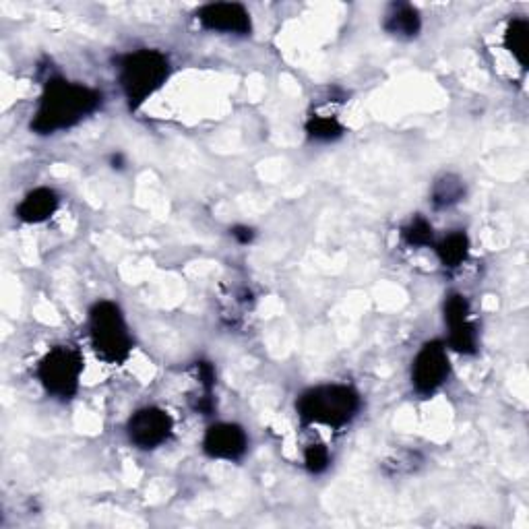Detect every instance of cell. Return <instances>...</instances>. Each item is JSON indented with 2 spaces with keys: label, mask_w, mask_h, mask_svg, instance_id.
Returning a JSON list of instances; mask_svg holds the SVG:
<instances>
[{
  "label": "cell",
  "mask_w": 529,
  "mask_h": 529,
  "mask_svg": "<svg viewBox=\"0 0 529 529\" xmlns=\"http://www.w3.org/2000/svg\"><path fill=\"white\" fill-rule=\"evenodd\" d=\"M102 93L83 83L54 77L44 85L38 108L31 118V131L36 135H56L77 127L79 122L98 112Z\"/></svg>",
  "instance_id": "1"
},
{
  "label": "cell",
  "mask_w": 529,
  "mask_h": 529,
  "mask_svg": "<svg viewBox=\"0 0 529 529\" xmlns=\"http://www.w3.org/2000/svg\"><path fill=\"white\" fill-rule=\"evenodd\" d=\"M362 410V397L352 385L327 383L306 389L296 399V412L304 424L341 430L350 426Z\"/></svg>",
  "instance_id": "2"
},
{
  "label": "cell",
  "mask_w": 529,
  "mask_h": 529,
  "mask_svg": "<svg viewBox=\"0 0 529 529\" xmlns=\"http://www.w3.org/2000/svg\"><path fill=\"white\" fill-rule=\"evenodd\" d=\"M170 58L153 48H141L118 60V83L131 110H139L170 79Z\"/></svg>",
  "instance_id": "3"
},
{
  "label": "cell",
  "mask_w": 529,
  "mask_h": 529,
  "mask_svg": "<svg viewBox=\"0 0 529 529\" xmlns=\"http://www.w3.org/2000/svg\"><path fill=\"white\" fill-rule=\"evenodd\" d=\"M87 329L91 350L102 362L120 366L131 358L135 341L129 323L116 302L100 300L93 304L89 310Z\"/></svg>",
  "instance_id": "4"
},
{
  "label": "cell",
  "mask_w": 529,
  "mask_h": 529,
  "mask_svg": "<svg viewBox=\"0 0 529 529\" xmlns=\"http://www.w3.org/2000/svg\"><path fill=\"white\" fill-rule=\"evenodd\" d=\"M83 368V356L77 348L54 346L38 362L36 377L48 395L69 401L79 393Z\"/></svg>",
  "instance_id": "5"
},
{
  "label": "cell",
  "mask_w": 529,
  "mask_h": 529,
  "mask_svg": "<svg viewBox=\"0 0 529 529\" xmlns=\"http://www.w3.org/2000/svg\"><path fill=\"white\" fill-rule=\"evenodd\" d=\"M451 375V358L445 341L432 339L418 350L412 362V387L420 397L439 393Z\"/></svg>",
  "instance_id": "6"
},
{
  "label": "cell",
  "mask_w": 529,
  "mask_h": 529,
  "mask_svg": "<svg viewBox=\"0 0 529 529\" xmlns=\"http://www.w3.org/2000/svg\"><path fill=\"white\" fill-rule=\"evenodd\" d=\"M443 317L449 329L447 348L461 356H474L478 352V327L472 319L470 300L451 292L443 304Z\"/></svg>",
  "instance_id": "7"
},
{
  "label": "cell",
  "mask_w": 529,
  "mask_h": 529,
  "mask_svg": "<svg viewBox=\"0 0 529 529\" xmlns=\"http://www.w3.org/2000/svg\"><path fill=\"white\" fill-rule=\"evenodd\" d=\"M174 432L172 416L158 408L147 406L137 410L127 422V437L129 441L143 451H153L170 441Z\"/></svg>",
  "instance_id": "8"
},
{
  "label": "cell",
  "mask_w": 529,
  "mask_h": 529,
  "mask_svg": "<svg viewBox=\"0 0 529 529\" xmlns=\"http://www.w3.org/2000/svg\"><path fill=\"white\" fill-rule=\"evenodd\" d=\"M197 21L203 29L224 36L246 38L253 34V19L244 5L238 3H211L197 11Z\"/></svg>",
  "instance_id": "9"
},
{
  "label": "cell",
  "mask_w": 529,
  "mask_h": 529,
  "mask_svg": "<svg viewBox=\"0 0 529 529\" xmlns=\"http://www.w3.org/2000/svg\"><path fill=\"white\" fill-rule=\"evenodd\" d=\"M248 451V437L234 422H215L205 430L203 453L220 461H240Z\"/></svg>",
  "instance_id": "10"
},
{
  "label": "cell",
  "mask_w": 529,
  "mask_h": 529,
  "mask_svg": "<svg viewBox=\"0 0 529 529\" xmlns=\"http://www.w3.org/2000/svg\"><path fill=\"white\" fill-rule=\"evenodd\" d=\"M60 197L56 191L48 189V186H38V189L29 191L21 203L15 209L17 220L23 224H44L58 211Z\"/></svg>",
  "instance_id": "11"
},
{
  "label": "cell",
  "mask_w": 529,
  "mask_h": 529,
  "mask_svg": "<svg viewBox=\"0 0 529 529\" xmlns=\"http://www.w3.org/2000/svg\"><path fill=\"white\" fill-rule=\"evenodd\" d=\"M383 29L397 40H414L422 29V15L414 5L393 3L385 11Z\"/></svg>",
  "instance_id": "12"
},
{
  "label": "cell",
  "mask_w": 529,
  "mask_h": 529,
  "mask_svg": "<svg viewBox=\"0 0 529 529\" xmlns=\"http://www.w3.org/2000/svg\"><path fill=\"white\" fill-rule=\"evenodd\" d=\"M470 238L465 232H451L441 242L434 244V253H437L439 263L445 269H457L470 257Z\"/></svg>",
  "instance_id": "13"
},
{
  "label": "cell",
  "mask_w": 529,
  "mask_h": 529,
  "mask_svg": "<svg viewBox=\"0 0 529 529\" xmlns=\"http://www.w3.org/2000/svg\"><path fill=\"white\" fill-rule=\"evenodd\" d=\"M465 197V182L457 174H443L432 182L430 203L434 209H449L461 203Z\"/></svg>",
  "instance_id": "14"
},
{
  "label": "cell",
  "mask_w": 529,
  "mask_h": 529,
  "mask_svg": "<svg viewBox=\"0 0 529 529\" xmlns=\"http://www.w3.org/2000/svg\"><path fill=\"white\" fill-rule=\"evenodd\" d=\"M503 44L507 52L519 62L521 69H527V54H529V23L527 19H513L507 29Z\"/></svg>",
  "instance_id": "15"
},
{
  "label": "cell",
  "mask_w": 529,
  "mask_h": 529,
  "mask_svg": "<svg viewBox=\"0 0 529 529\" xmlns=\"http://www.w3.org/2000/svg\"><path fill=\"white\" fill-rule=\"evenodd\" d=\"M306 135L315 143H333L346 135V127L331 114H313L306 122Z\"/></svg>",
  "instance_id": "16"
},
{
  "label": "cell",
  "mask_w": 529,
  "mask_h": 529,
  "mask_svg": "<svg viewBox=\"0 0 529 529\" xmlns=\"http://www.w3.org/2000/svg\"><path fill=\"white\" fill-rule=\"evenodd\" d=\"M401 238L412 248L432 246L434 244V230L432 224L422 215H416L410 220V224L401 230Z\"/></svg>",
  "instance_id": "17"
},
{
  "label": "cell",
  "mask_w": 529,
  "mask_h": 529,
  "mask_svg": "<svg viewBox=\"0 0 529 529\" xmlns=\"http://www.w3.org/2000/svg\"><path fill=\"white\" fill-rule=\"evenodd\" d=\"M331 465V453L325 445H310L306 451H304V468L310 472V474H325L329 470Z\"/></svg>",
  "instance_id": "18"
},
{
  "label": "cell",
  "mask_w": 529,
  "mask_h": 529,
  "mask_svg": "<svg viewBox=\"0 0 529 529\" xmlns=\"http://www.w3.org/2000/svg\"><path fill=\"white\" fill-rule=\"evenodd\" d=\"M195 372H197V381L203 389V393H211L215 387V368L211 362H197L195 364Z\"/></svg>",
  "instance_id": "19"
},
{
  "label": "cell",
  "mask_w": 529,
  "mask_h": 529,
  "mask_svg": "<svg viewBox=\"0 0 529 529\" xmlns=\"http://www.w3.org/2000/svg\"><path fill=\"white\" fill-rule=\"evenodd\" d=\"M230 236L238 242V244H251L255 240V230L248 228V226H234L230 230Z\"/></svg>",
  "instance_id": "20"
},
{
  "label": "cell",
  "mask_w": 529,
  "mask_h": 529,
  "mask_svg": "<svg viewBox=\"0 0 529 529\" xmlns=\"http://www.w3.org/2000/svg\"><path fill=\"white\" fill-rule=\"evenodd\" d=\"M110 164H112L114 170H116V168H118V170L124 168V155H122V153H114V155H112V160H110Z\"/></svg>",
  "instance_id": "21"
}]
</instances>
